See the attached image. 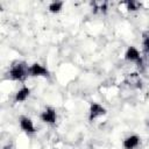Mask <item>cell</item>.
<instances>
[{"instance_id":"cell-4","label":"cell","mask_w":149,"mask_h":149,"mask_svg":"<svg viewBox=\"0 0 149 149\" xmlns=\"http://www.w3.org/2000/svg\"><path fill=\"white\" fill-rule=\"evenodd\" d=\"M125 58L126 61H129V62H135L137 63V65H142V58L140 56V51L135 48V47H129L125 54Z\"/></svg>"},{"instance_id":"cell-8","label":"cell","mask_w":149,"mask_h":149,"mask_svg":"<svg viewBox=\"0 0 149 149\" xmlns=\"http://www.w3.org/2000/svg\"><path fill=\"white\" fill-rule=\"evenodd\" d=\"M29 94H30V88L29 87H22V88H20L17 92H16V94H15V102H22V101H24L28 97H29Z\"/></svg>"},{"instance_id":"cell-6","label":"cell","mask_w":149,"mask_h":149,"mask_svg":"<svg viewBox=\"0 0 149 149\" xmlns=\"http://www.w3.org/2000/svg\"><path fill=\"white\" fill-rule=\"evenodd\" d=\"M19 122H20L21 129H22L24 133H27V134H34V133L36 132V129H35V127H34V123H33V121H31L29 118H27V116H21Z\"/></svg>"},{"instance_id":"cell-3","label":"cell","mask_w":149,"mask_h":149,"mask_svg":"<svg viewBox=\"0 0 149 149\" xmlns=\"http://www.w3.org/2000/svg\"><path fill=\"white\" fill-rule=\"evenodd\" d=\"M29 76L31 77H48L49 76V71L47 70V68H44L43 65L38 64V63H34L29 66L28 69Z\"/></svg>"},{"instance_id":"cell-13","label":"cell","mask_w":149,"mask_h":149,"mask_svg":"<svg viewBox=\"0 0 149 149\" xmlns=\"http://www.w3.org/2000/svg\"><path fill=\"white\" fill-rule=\"evenodd\" d=\"M148 125H149V123H148Z\"/></svg>"},{"instance_id":"cell-7","label":"cell","mask_w":149,"mask_h":149,"mask_svg":"<svg viewBox=\"0 0 149 149\" xmlns=\"http://www.w3.org/2000/svg\"><path fill=\"white\" fill-rule=\"evenodd\" d=\"M140 144V137L137 135H130L126 137L122 142V146L125 149H135Z\"/></svg>"},{"instance_id":"cell-11","label":"cell","mask_w":149,"mask_h":149,"mask_svg":"<svg viewBox=\"0 0 149 149\" xmlns=\"http://www.w3.org/2000/svg\"><path fill=\"white\" fill-rule=\"evenodd\" d=\"M143 48L147 52H149V37H146L143 41Z\"/></svg>"},{"instance_id":"cell-10","label":"cell","mask_w":149,"mask_h":149,"mask_svg":"<svg viewBox=\"0 0 149 149\" xmlns=\"http://www.w3.org/2000/svg\"><path fill=\"white\" fill-rule=\"evenodd\" d=\"M126 6H127L128 10H137V9L141 8V3L137 2V1H127Z\"/></svg>"},{"instance_id":"cell-9","label":"cell","mask_w":149,"mask_h":149,"mask_svg":"<svg viewBox=\"0 0 149 149\" xmlns=\"http://www.w3.org/2000/svg\"><path fill=\"white\" fill-rule=\"evenodd\" d=\"M63 5H64L63 1H54L49 5V10L51 13H58V12H61Z\"/></svg>"},{"instance_id":"cell-1","label":"cell","mask_w":149,"mask_h":149,"mask_svg":"<svg viewBox=\"0 0 149 149\" xmlns=\"http://www.w3.org/2000/svg\"><path fill=\"white\" fill-rule=\"evenodd\" d=\"M28 69H29V66H27L24 63H15V64H13L12 66H10V69H9V71H8V76H9V78L10 79H13V80H19V81H21V80H23L27 76H29V72H28Z\"/></svg>"},{"instance_id":"cell-5","label":"cell","mask_w":149,"mask_h":149,"mask_svg":"<svg viewBox=\"0 0 149 149\" xmlns=\"http://www.w3.org/2000/svg\"><path fill=\"white\" fill-rule=\"evenodd\" d=\"M41 120L45 123H55L57 120V113L56 109L52 107H47L40 115Z\"/></svg>"},{"instance_id":"cell-12","label":"cell","mask_w":149,"mask_h":149,"mask_svg":"<svg viewBox=\"0 0 149 149\" xmlns=\"http://www.w3.org/2000/svg\"><path fill=\"white\" fill-rule=\"evenodd\" d=\"M12 148H13V144H12V143H8V144H6L2 149H12Z\"/></svg>"},{"instance_id":"cell-2","label":"cell","mask_w":149,"mask_h":149,"mask_svg":"<svg viewBox=\"0 0 149 149\" xmlns=\"http://www.w3.org/2000/svg\"><path fill=\"white\" fill-rule=\"evenodd\" d=\"M106 114V108L102 106V105H100V104H98V102H91V105H90V111H88V120L92 122V121H94L97 118H99V116H102V115H105Z\"/></svg>"}]
</instances>
